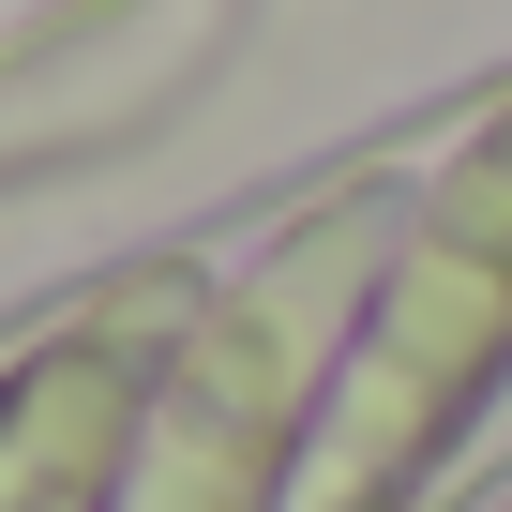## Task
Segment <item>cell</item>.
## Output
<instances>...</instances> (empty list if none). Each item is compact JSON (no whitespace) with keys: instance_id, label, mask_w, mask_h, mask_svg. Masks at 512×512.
Instances as JSON below:
<instances>
[{"instance_id":"obj_1","label":"cell","mask_w":512,"mask_h":512,"mask_svg":"<svg viewBox=\"0 0 512 512\" xmlns=\"http://www.w3.org/2000/svg\"><path fill=\"white\" fill-rule=\"evenodd\" d=\"M497 392H512V91L422 136L407 226L362 287V332L332 362L287 512H422L497 422Z\"/></svg>"},{"instance_id":"obj_2","label":"cell","mask_w":512,"mask_h":512,"mask_svg":"<svg viewBox=\"0 0 512 512\" xmlns=\"http://www.w3.org/2000/svg\"><path fill=\"white\" fill-rule=\"evenodd\" d=\"M196 302H211V256L151 241L0 332V512H121L151 407L196 347Z\"/></svg>"}]
</instances>
